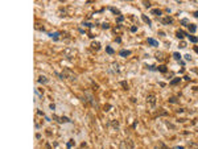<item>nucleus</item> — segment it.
I'll return each mask as SVG.
<instances>
[{
    "label": "nucleus",
    "mask_w": 198,
    "mask_h": 149,
    "mask_svg": "<svg viewBox=\"0 0 198 149\" xmlns=\"http://www.w3.org/2000/svg\"><path fill=\"white\" fill-rule=\"evenodd\" d=\"M147 103H148L153 108V107L156 106V96H155V95H149V96L147 98Z\"/></svg>",
    "instance_id": "nucleus-1"
},
{
    "label": "nucleus",
    "mask_w": 198,
    "mask_h": 149,
    "mask_svg": "<svg viewBox=\"0 0 198 149\" xmlns=\"http://www.w3.org/2000/svg\"><path fill=\"white\" fill-rule=\"evenodd\" d=\"M85 95H86V99H87V100H89L90 103L92 104V107H97V103H95L94 96H92L91 92H90V91H86V94H85Z\"/></svg>",
    "instance_id": "nucleus-2"
},
{
    "label": "nucleus",
    "mask_w": 198,
    "mask_h": 149,
    "mask_svg": "<svg viewBox=\"0 0 198 149\" xmlns=\"http://www.w3.org/2000/svg\"><path fill=\"white\" fill-rule=\"evenodd\" d=\"M108 71H110V73H114V74H118V73H119V66H118V63H112V66L110 67Z\"/></svg>",
    "instance_id": "nucleus-3"
},
{
    "label": "nucleus",
    "mask_w": 198,
    "mask_h": 149,
    "mask_svg": "<svg viewBox=\"0 0 198 149\" xmlns=\"http://www.w3.org/2000/svg\"><path fill=\"white\" fill-rule=\"evenodd\" d=\"M63 73H66V75H65L66 78H69L70 80H75V75L73 74V73L70 71V70H67V69H66V70H65V71H63Z\"/></svg>",
    "instance_id": "nucleus-4"
},
{
    "label": "nucleus",
    "mask_w": 198,
    "mask_h": 149,
    "mask_svg": "<svg viewBox=\"0 0 198 149\" xmlns=\"http://www.w3.org/2000/svg\"><path fill=\"white\" fill-rule=\"evenodd\" d=\"M147 42L151 46H153V48H157V46H158V42L155 40V38H148V40H147Z\"/></svg>",
    "instance_id": "nucleus-5"
},
{
    "label": "nucleus",
    "mask_w": 198,
    "mask_h": 149,
    "mask_svg": "<svg viewBox=\"0 0 198 149\" xmlns=\"http://www.w3.org/2000/svg\"><path fill=\"white\" fill-rule=\"evenodd\" d=\"M129 54H131V52H129V50H126V49H123V50H120V52H119V55H120V57H123V58L128 57Z\"/></svg>",
    "instance_id": "nucleus-6"
},
{
    "label": "nucleus",
    "mask_w": 198,
    "mask_h": 149,
    "mask_svg": "<svg viewBox=\"0 0 198 149\" xmlns=\"http://www.w3.org/2000/svg\"><path fill=\"white\" fill-rule=\"evenodd\" d=\"M48 78L45 77V75H40V77H38V82H40L41 85H45V83H48Z\"/></svg>",
    "instance_id": "nucleus-7"
},
{
    "label": "nucleus",
    "mask_w": 198,
    "mask_h": 149,
    "mask_svg": "<svg viewBox=\"0 0 198 149\" xmlns=\"http://www.w3.org/2000/svg\"><path fill=\"white\" fill-rule=\"evenodd\" d=\"M126 146H131V148H132V146H133V144L128 143V141H123V143L120 144V148H126Z\"/></svg>",
    "instance_id": "nucleus-8"
},
{
    "label": "nucleus",
    "mask_w": 198,
    "mask_h": 149,
    "mask_svg": "<svg viewBox=\"0 0 198 149\" xmlns=\"http://www.w3.org/2000/svg\"><path fill=\"white\" fill-rule=\"evenodd\" d=\"M163 24H164V25L172 24V19H170V17H165V19H163Z\"/></svg>",
    "instance_id": "nucleus-9"
},
{
    "label": "nucleus",
    "mask_w": 198,
    "mask_h": 149,
    "mask_svg": "<svg viewBox=\"0 0 198 149\" xmlns=\"http://www.w3.org/2000/svg\"><path fill=\"white\" fill-rule=\"evenodd\" d=\"M141 19H143V21H144V23L149 24V25H151V24H152V23H151V20H149V19H148V17H147L145 15H141Z\"/></svg>",
    "instance_id": "nucleus-10"
},
{
    "label": "nucleus",
    "mask_w": 198,
    "mask_h": 149,
    "mask_svg": "<svg viewBox=\"0 0 198 149\" xmlns=\"http://www.w3.org/2000/svg\"><path fill=\"white\" fill-rule=\"evenodd\" d=\"M110 11H111L114 15H118V16L120 15V11H119V9H116V8H114V7H112V8H110Z\"/></svg>",
    "instance_id": "nucleus-11"
},
{
    "label": "nucleus",
    "mask_w": 198,
    "mask_h": 149,
    "mask_svg": "<svg viewBox=\"0 0 198 149\" xmlns=\"http://www.w3.org/2000/svg\"><path fill=\"white\" fill-rule=\"evenodd\" d=\"M189 30L192 32V33H193V32H195V30H197V25H194V24H190V25H189Z\"/></svg>",
    "instance_id": "nucleus-12"
},
{
    "label": "nucleus",
    "mask_w": 198,
    "mask_h": 149,
    "mask_svg": "<svg viewBox=\"0 0 198 149\" xmlns=\"http://www.w3.org/2000/svg\"><path fill=\"white\" fill-rule=\"evenodd\" d=\"M106 53H108V54H114V49H112L111 48V46H107V48H106Z\"/></svg>",
    "instance_id": "nucleus-13"
},
{
    "label": "nucleus",
    "mask_w": 198,
    "mask_h": 149,
    "mask_svg": "<svg viewBox=\"0 0 198 149\" xmlns=\"http://www.w3.org/2000/svg\"><path fill=\"white\" fill-rule=\"evenodd\" d=\"M91 46H92V48H94V49H97V50H98V49L101 48V44H99V42H97V41H95V42H92V44H91Z\"/></svg>",
    "instance_id": "nucleus-14"
},
{
    "label": "nucleus",
    "mask_w": 198,
    "mask_h": 149,
    "mask_svg": "<svg viewBox=\"0 0 198 149\" xmlns=\"http://www.w3.org/2000/svg\"><path fill=\"white\" fill-rule=\"evenodd\" d=\"M158 70H160L161 73H167L168 69H167V66H164V65H163V66H158Z\"/></svg>",
    "instance_id": "nucleus-15"
},
{
    "label": "nucleus",
    "mask_w": 198,
    "mask_h": 149,
    "mask_svg": "<svg viewBox=\"0 0 198 149\" xmlns=\"http://www.w3.org/2000/svg\"><path fill=\"white\" fill-rule=\"evenodd\" d=\"M180 82H181L180 78H174V79H173L172 82H170V85H177V83H180Z\"/></svg>",
    "instance_id": "nucleus-16"
},
{
    "label": "nucleus",
    "mask_w": 198,
    "mask_h": 149,
    "mask_svg": "<svg viewBox=\"0 0 198 149\" xmlns=\"http://www.w3.org/2000/svg\"><path fill=\"white\" fill-rule=\"evenodd\" d=\"M176 36H177L178 38H181V40H182V38L185 37V35H184V33H181V30H178V32H177V35H176Z\"/></svg>",
    "instance_id": "nucleus-17"
},
{
    "label": "nucleus",
    "mask_w": 198,
    "mask_h": 149,
    "mask_svg": "<svg viewBox=\"0 0 198 149\" xmlns=\"http://www.w3.org/2000/svg\"><path fill=\"white\" fill-rule=\"evenodd\" d=\"M189 40H190V42H197L198 38L194 37V36H189Z\"/></svg>",
    "instance_id": "nucleus-18"
},
{
    "label": "nucleus",
    "mask_w": 198,
    "mask_h": 149,
    "mask_svg": "<svg viewBox=\"0 0 198 149\" xmlns=\"http://www.w3.org/2000/svg\"><path fill=\"white\" fill-rule=\"evenodd\" d=\"M173 58H174V60H177V61H180L181 60L180 53H174V54H173Z\"/></svg>",
    "instance_id": "nucleus-19"
},
{
    "label": "nucleus",
    "mask_w": 198,
    "mask_h": 149,
    "mask_svg": "<svg viewBox=\"0 0 198 149\" xmlns=\"http://www.w3.org/2000/svg\"><path fill=\"white\" fill-rule=\"evenodd\" d=\"M153 13H155L156 16H161V13H163V12H161L160 9H153Z\"/></svg>",
    "instance_id": "nucleus-20"
},
{
    "label": "nucleus",
    "mask_w": 198,
    "mask_h": 149,
    "mask_svg": "<svg viewBox=\"0 0 198 149\" xmlns=\"http://www.w3.org/2000/svg\"><path fill=\"white\" fill-rule=\"evenodd\" d=\"M73 145H74V141H73V140H70V141H69V143L66 144V146H67V148H72V146H73Z\"/></svg>",
    "instance_id": "nucleus-21"
},
{
    "label": "nucleus",
    "mask_w": 198,
    "mask_h": 149,
    "mask_svg": "<svg viewBox=\"0 0 198 149\" xmlns=\"http://www.w3.org/2000/svg\"><path fill=\"white\" fill-rule=\"evenodd\" d=\"M35 92L37 94V96H38V98H42V95H41V91H40L38 89H36V90H35Z\"/></svg>",
    "instance_id": "nucleus-22"
},
{
    "label": "nucleus",
    "mask_w": 198,
    "mask_h": 149,
    "mask_svg": "<svg viewBox=\"0 0 198 149\" xmlns=\"http://www.w3.org/2000/svg\"><path fill=\"white\" fill-rule=\"evenodd\" d=\"M83 26H87V28H92V24L86 23V21H85V23H83Z\"/></svg>",
    "instance_id": "nucleus-23"
},
{
    "label": "nucleus",
    "mask_w": 198,
    "mask_h": 149,
    "mask_svg": "<svg viewBox=\"0 0 198 149\" xmlns=\"http://www.w3.org/2000/svg\"><path fill=\"white\" fill-rule=\"evenodd\" d=\"M124 20V16H122V15H119V16H118V21H119V23H122V21H123Z\"/></svg>",
    "instance_id": "nucleus-24"
},
{
    "label": "nucleus",
    "mask_w": 198,
    "mask_h": 149,
    "mask_svg": "<svg viewBox=\"0 0 198 149\" xmlns=\"http://www.w3.org/2000/svg\"><path fill=\"white\" fill-rule=\"evenodd\" d=\"M111 109V104H106V107H104V111H110Z\"/></svg>",
    "instance_id": "nucleus-25"
},
{
    "label": "nucleus",
    "mask_w": 198,
    "mask_h": 149,
    "mask_svg": "<svg viewBox=\"0 0 198 149\" xmlns=\"http://www.w3.org/2000/svg\"><path fill=\"white\" fill-rule=\"evenodd\" d=\"M136 30H138V28H136V26H131V32H133V33H135Z\"/></svg>",
    "instance_id": "nucleus-26"
},
{
    "label": "nucleus",
    "mask_w": 198,
    "mask_h": 149,
    "mask_svg": "<svg viewBox=\"0 0 198 149\" xmlns=\"http://www.w3.org/2000/svg\"><path fill=\"white\" fill-rule=\"evenodd\" d=\"M182 25H188V20H186V19H184V20H182Z\"/></svg>",
    "instance_id": "nucleus-27"
},
{
    "label": "nucleus",
    "mask_w": 198,
    "mask_h": 149,
    "mask_svg": "<svg viewBox=\"0 0 198 149\" xmlns=\"http://www.w3.org/2000/svg\"><path fill=\"white\" fill-rule=\"evenodd\" d=\"M185 58H186V60H188V61H190V60H192V57H190V55H189V54H186V55H185Z\"/></svg>",
    "instance_id": "nucleus-28"
},
{
    "label": "nucleus",
    "mask_w": 198,
    "mask_h": 149,
    "mask_svg": "<svg viewBox=\"0 0 198 149\" xmlns=\"http://www.w3.org/2000/svg\"><path fill=\"white\" fill-rule=\"evenodd\" d=\"M49 107H50V109H56V104H50Z\"/></svg>",
    "instance_id": "nucleus-29"
},
{
    "label": "nucleus",
    "mask_w": 198,
    "mask_h": 149,
    "mask_svg": "<svg viewBox=\"0 0 198 149\" xmlns=\"http://www.w3.org/2000/svg\"><path fill=\"white\" fill-rule=\"evenodd\" d=\"M115 41H116V42H118V44H120V41H122V38H120V37H118V38H116V40H115Z\"/></svg>",
    "instance_id": "nucleus-30"
},
{
    "label": "nucleus",
    "mask_w": 198,
    "mask_h": 149,
    "mask_svg": "<svg viewBox=\"0 0 198 149\" xmlns=\"http://www.w3.org/2000/svg\"><path fill=\"white\" fill-rule=\"evenodd\" d=\"M194 52L198 53V46H194Z\"/></svg>",
    "instance_id": "nucleus-31"
},
{
    "label": "nucleus",
    "mask_w": 198,
    "mask_h": 149,
    "mask_svg": "<svg viewBox=\"0 0 198 149\" xmlns=\"http://www.w3.org/2000/svg\"><path fill=\"white\" fill-rule=\"evenodd\" d=\"M194 16H195V17L198 19V12H194Z\"/></svg>",
    "instance_id": "nucleus-32"
},
{
    "label": "nucleus",
    "mask_w": 198,
    "mask_h": 149,
    "mask_svg": "<svg viewBox=\"0 0 198 149\" xmlns=\"http://www.w3.org/2000/svg\"><path fill=\"white\" fill-rule=\"evenodd\" d=\"M60 1H62V3H63V1H65V0H60Z\"/></svg>",
    "instance_id": "nucleus-33"
},
{
    "label": "nucleus",
    "mask_w": 198,
    "mask_h": 149,
    "mask_svg": "<svg viewBox=\"0 0 198 149\" xmlns=\"http://www.w3.org/2000/svg\"><path fill=\"white\" fill-rule=\"evenodd\" d=\"M126 1H131V0H126Z\"/></svg>",
    "instance_id": "nucleus-34"
}]
</instances>
